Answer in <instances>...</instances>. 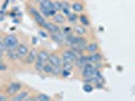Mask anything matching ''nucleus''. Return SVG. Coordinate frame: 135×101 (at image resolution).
<instances>
[{"label":"nucleus","mask_w":135,"mask_h":101,"mask_svg":"<svg viewBox=\"0 0 135 101\" xmlns=\"http://www.w3.org/2000/svg\"><path fill=\"white\" fill-rule=\"evenodd\" d=\"M95 66L93 65V64H90V63H88L86 65H84L83 67H82V78L83 79H88V78H90L91 77V75L94 73V71H95Z\"/></svg>","instance_id":"nucleus-3"},{"label":"nucleus","mask_w":135,"mask_h":101,"mask_svg":"<svg viewBox=\"0 0 135 101\" xmlns=\"http://www.w3.org/2000/svg\"><path fill=\"white\" fill-rule=\"evenodd\" d=\"M37 55H38V51H37L36 49H32L31 51H28L27 55L25 57V58H26L25 63H26L27 65H33L35 62H36Z\"/></svg>","instance_id":"nucleus-6"},{"label":"nucleus","mask_w":135,"mask_h":101,"mask_svg":"<svg viewBox=\"0 0 135 101\" xmlns=\"http://www.w3.org/2000/svg\"><path fill=\"white\" fill-rule=\"evenodd\" d=\"M42 27H43L44 29L48 30L49 33H51V34L57 33V31H59L61 29L60 27H59V25L54 23L53 21H45V22L42 24Z\"/></svg>","instance_id":"nucleus-4"},{"label":"nucleus","mask_w":135,"mask_h":101,"mask_svg":"<svg viewBox=\"0 0 135 101\" xmlns=\"http://www.w3.org/2000/svg\"><path fill=\"white\" fill-rule=\"evenodd\" d=\"M3 42L5 44L7 50H15L18 46V39L14 34H7L3 38Z\"/></svg>","instance_id":"nucleus-1"},{"label":"nucleus","mask_w":135,"mask_h":101,"mask_svg":"<svg viewBox=\"0 0 135 101\" xmlns=\"http://www.w3.org/2000/svg\"><path fill=\"white\" fill-rule=\"evenodd\" d=\"M34 64H35V69H36L37 72H42L43 71V68H44L45 64H43V63H41V62H39V61L37 60H36V62H35Z\"/></svg>","instance_id":"nucleus-24"},{"label":"nucleus","mask_w":135,"mask_h":101,"mask_svg":"<svg viewBox=\"0 0 135 101\" xmlns=\"http://www.w3.org/2000/svg\"><path fill=\"white\" fill-rule=\"evenodd\" d=\"M7 99H8V98H7V96L0 94V101H5V100H7Z\"/></svg>","instance_id":"nucleus-31"},{"label":"nucleus","mask_w":135,"mask_h":101,"mask_svg":"<svg viewBox=\"0 0 135 101\" xmlns=\"http://www.w3.org/2000/svg\"><path fill=\"white\" fill-rule=\"evenodd\" d=\"M83 8H84L83 4H82L81 2H79V1H76V2H74V3L71 5V9L74 11L75 13H80L81 11L83 10Z\"/></svg>","instance_id":"nucleus-18"},{"label":"nucleus","mask_w":135,"mask_h":101,"mask_svg":"<svg viewBox=\"0 0 135 101\" xmlns=\"http://www.w3.org/2000/svg\"><path fill=\"white\" fill-rule=\"evenodd\" d=\"M88 57V63H90L93 65L98 64L102 61V55L99 52H95V53H91L90 55L86 56Z\"/></svg>","instance_id":"nucleus-9"},{"label":"nucleus","mask_w":135,"mask_h":101,"mask_svg":"<svg viewBox=\"0 0 135 101\" xmlns=\"http://www.w3.org/2000/svg\"><path fill=\"white\" fill-rule=\"evenodd\" d=\"M35 100H41V101H46V100H51V97L48 96L46 94H40L38 95L36 98H34Z\"/></svg>","instance_id":"nucleus-25"},{"label":"nucleus","mask_w":135,"mask_h":101,"mask_svg":"<svg viewBox=\"0 0 135 101\" xmlns=\"http://www.w3.org/2000/svg\"><path fill=\"white\" fill-rule=\"evenodd\" d=\"M56 10L54 8L52 9H48V8H44V7L40 6V13L43 15V16H46V17H52L53 15L56 14Z\"/></svg>","instance_id":"nucleus-15"},{"label":"nucleus","mask_w":135,"mask_h":101,"mask_svg":"<svg viewBox=\"0 0 135 101\" xmlns=\"http://www.w3.org/2000/svg\"><path fill=\"white\" fill-rule=\"evenodd\" d=\"M61 5H62V8H68V9L71 8L70 3H68L67 1H61ZM62 8H61V9H62Z\"/></svg>","instance_id":"nucleus-29"},{"label":"nucleus","mask_w":135,"mask_h":101,"mask_svg":"<svg viewBox=\"0 0 135 101\" xmlns=\"http://www.w3.org/2000/svg\"><path fill=\"white\" fill-rule=\"evenodd\" d=\"M7 70V67L4 65V64H2V63H0V72H5Z\"/></svg>","instance_id":"nucleus-30"},{"label":"nucleus","mask_w":135,"mask_h":101,"mask_svg":"<svg viewBox=\"0 0 135 101\" xmlns=\"http://www.w3.org/2000/svg\"><path fill=\"white\" fill-rule=\"evenodd\" d=\"M67 17H68V21L70 23H73V24H75L77 22V20H78V15L75 13V12L74 13H70Z\"/></svg>","instance_id":"nucleus-22"},{"label":"nucleus","mask_w":135,"mask_h":101,"mask_svg":"<svg viewBox=\"0 0 135 101\" xmlns=\"http://www.w3.org/2000/svg\"><path fill=\"white\" fill-rule=\"evenodd\" d=\"M52 68H53V66L51 65V64H49V63H47V64H45L44 65V68H43V73H45V74H51V72H52Z\"/></svg>","instance_id":"nucleus-23"},{"label":"nucleus","mask_w":135,"mask_h":101,"mask_svg":"<svg viewBox=\"0 0 135 101\" xmlns=\"http://www.w3.org/2000/svg\"><path fill=\"white\" fill-rule=\"evenodd\" d=\"M61 58H62L63 63H71V64H73L74 61L76 60V58H77V55L75 54L71 49H68V50L64 51L62 53V57Z\"/></svg>","instance_id":"nucleus-2"},{"label":"nucleus","mask_w":135,"mask_h":101,"mask_svg":"<svg viewBox=\"0 0 135 101\" xmlns=\"http://www.w3.org/2000/svg\"><path fill=\"white\" fill-rule=\"evenodd\" d=\"M6 57L9 59L10 61H16L20 59L17 52L15 50H7L6 51Z\"/></svg>","instance_id":"nucleus-16"},{"label":"nucleus","mask_w":135,"mask_h":101,"mask_svg":"<svg viewBox=\"0 0 135 101\" xmlns=\"http://www.w3.org/2000/svg\"><path fill=\"white\" fill-rule=\"evenodd\" d=\"M52 18H53V22L56 24H63L66 21V16H64L60 12H56V14L52 16Z\"/></svg>","instance_id":"nucleus-14"},{"label":"nucleus","mask_w":135,"mask_h":101,"mask_svg":"<svg viewBox=\"0 0 135 101\" xmlns=\"http://www.w3.org/2000/svg\"><path fill=\"white\" fill-rule=\"evenodd\" d=\"M51 74L54 76H60L62 74V66H53Z\"/></svg>","instance_id":"nucleus-21"},{"label":"nucleus","mask_w":135,"mask_h":101,"mask_svg":"<svg viewBox=\"0 0 135 101\" xmlns=\"http://www.w3.org/2000/svg\"><path fill=\"white\" fill-rule=\"evenodd\" d=\"M28 95H30L28 91H27V90H22V91H20V92H17L16 94L14 95L13 97H12V100H15V101L26 100V99H27Z\"/></svg>","instance_id":"nucleus-13"},{"label":"nucleus","mask_w":135,"mask_h":101,"mask_svg":"<svg viewBox=\"0 0 135 101\" xmlns=\"http://www.w3.org/2000/svg\"><path fill=\"white\" fill-rule=\"evenodd\" d=\"M53 6H54V9L58 12V11H60L61 8H62V5H61V1H58V0H56L53 2Z\"/></svg>","instance_id":"nucleus-28"},{"label":"nucleus","mask_w":135,"mask_h":101,"mask_svg":"<svg viewBox=\"0 0 135 101\" xmlns=\"http://www.w3.org/2000/svg\"><path fill=\"white\" fill-rule=\"evenodd\" d=\"M39 4H40L41 7L48 8V9L54 8V6H53V1H51V0H42V1L39 2Z\"/></svg>","instance_id":"nucleus-20"},{"label":"nucleus","mask_w":135,"mask_h":101,"mask_svg":"<svg viewBox=\"0 0 135 101\" xmlns=\"http://www.w3.org/2000/svg\"><path fill=\"white\" fill-rule=\"evenodd\" d=\"M49 55H50V53L48 52L47 50H41V51L38 52L36 60L43 63V64H47L48 60H49Z\"/></svg>","instance_id":"nucleus-8"},{"label":"nucleus","mask_w":135,"mask_h":101,"mask_svg":"<svg viewBox=\"0 0 135 101\" xmlns=\"http://www.w3.org/2000/svg\"><path fill=\"white\" fill-rule=\"evenodd\" d=\"M61 31L63 33V34H65V35H68V34H71L73 31H72V28L69 26H64L62 29H60Z\"/></svg>","instance_id":"nucleus-26"},{"label":"nucleus","mask_w":135,"mask_h":101,"mask_svg":"<svg viewBox=\"0 0 135 101\" xmlns=\"http://www.w3.org/2000/svg\"><path fill=\"white\" fill-rule=\"evenodd\" d=\"M72 31L76 35H81V36L84 35V34H86V33H88L86 27L81 25V24H75L74 26H73V28H72Z\"/></svg>","instance_id":"nucleus-12"},{"label":"nucleus","mask_w":135,"mask_h":101,"mask_svg":"<svg viewBox=\"0 0 135 101\" xmlns=\"http://www.w3.org/2000/svg\"><path fill=\"white\" fill-rule=\"evenodd\" d=\"M15 51L17 52V54L20 56V58H25L28 53V47L27 45H23V44H18L17 47L15 49Z\"/></svg>","instance_id":"nucleus-11"},{"label":"nucleus","mask_w":135,"mask_h":101,"mask_svg":"<svg viewBox=\"0 0 135 101\" xmlns=\"http://www.w3.org/2000/svg\"><path fill=\"white\" fill-rule=\"evenodd\" d=\"M86 64H88V57L83 54L77 56L76 60H75L74 63H73V65L77 68H82L84 65H86Z\"/></svg>","instance_id":"nucleus-10"},{"label":"nucleus","mask_w":135,"mask_h":101,"mask_svg":"<svg viewBox=\"0 0 135 101\" xmlns=\"http://www.w3.org/2000/svg\"><path fill=\"white\" fill-rule=\"evenodd\" d=\"M85 51H88L89 54L95 53V52H99V45H98L97 42H90V44H88L86 47H85Z\"/></svg>","instance_id":"nucleus-17"},{"label":"nucleus","mask_w":135,"mask_h":101,"mask_svg":"<svg viewBox=\"0 0 135 101\" xmlns=\"http://www.w3.org/2000/svg\"><path fill=\"white\" fill-rule=\"evenodd\" d=\"M83 90H84L86 93H89V92H91V91L94 90V87H93V85H91V84L86 83V84H84V85H83Z\"/></svg>","instance_id":"nucleus-27"},{"label":"nucleus","mask_w":135,"mask_h":101,"mask_svg":"<svg viewBox=\"0 0 135 101\" xmlns=\"http://www.w3.org/2000/svg\"><path fill=\"white\" fill-rule=\"evenodd\" d=\"M78 20H79V22H80L81 25H83V26H89L90 25V22H89V19H88V17L85 15V14H81L78 16Z\"/></svg>","instance_id":"nucleus-19"},{"label":"nucleus","mask_w":135,"mask_h":101,"mask_svg":"<svg viewBox=\"0 0 135 101\" xmlns=\"http://www.w3.org/2000/svg\"><path fill=\"white\" fill-rule=\"evenodd\" d=\"M48 63L51 64L52 66H62L63 64V61H62V58L58 54H50L49 55V60H48Z\"/></svg>","instance_id":"nucleus-7"},{"label":"nucleus","mask_w":135,"mask_h":101,"mask_svg":"<svg viewBox=\"0 0 135 101\" xmlns=\"http://www.w3.org/2000/svg\"><path fill=\"white\" fill-rule=\"evenodd\" d=\"M20 90H21V84L17 83V82H13V83L8 85V87L6 89V92L8 95L14 96L17 92H20Z\"/></svg>","instance_id":"nucleus-5"},{"label":"nucleus","mask_w":135,"mask_h":101,"mask_svg":"<svg viewBox=\"0 0 135 101\" xmlns=\"http://www.w3.org/2000/svg\"><path fill=\"white\" fill-rule=\"evenodd\" d=\"M3 40V38H2V35L0 34V40Z\"/></svg>","instance_id":"nucleus-32"}]
</instances>
